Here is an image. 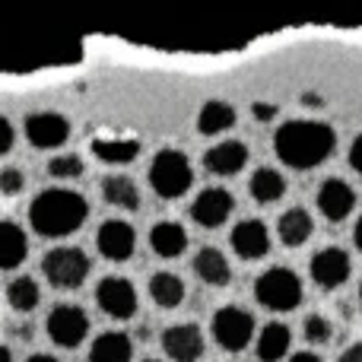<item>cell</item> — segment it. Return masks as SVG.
<instances>
[{"label": "cell", "mask_w": 362, "mask_h": 362, "mask_svg": "<svg viewBox=\"0 0 362 362\" xmlns=\"http://www.w3.org/2000/svg\"><path fill=\"white\" fill-rule=\"evenodd\" d=\"M356 206V191L346 185L344 178H327L318 187V210L325 213V219L331 223H344Z\"/></svg>", "instance_id": "15"}, {"label": "cell", "mask_w": 362, "mask_h": 362, "mask_svg": "<svg viewBox=\"0 0 362 362\" xmlns=\"http://www.w3.org/2000/svg\"><path fill=\"white\" fill-rule=\"evenodd\" d=\"M353 238H356V248L362 251V216L356 219V229H353Z\"/></svg>", "instance_id": "37"}, {"label": "cell", "mask_w": 362, "mask_h": 362, "mask_svg": "<svg viewBox=\"0 0 362 362\" xmlns=\"http://www.w3.org/2000/svg\"><path fill=\"white\" fill-rule=\"evenodd\" d=\"M312 280L318 283L321 289H337L350 280V255L344 248H321L318 255L312 257Z\"/></svg>", "instance_id": "12"}, {"label": "cell", "mask_w": 362, "mask_h": 362, "mask_svg": "<svg viewBox=\"0 0 362 362\" xmlns=\"http://www.w3.org/2000/svg\"><path fill=\"white\" fill-rule=\"evenodd\" d=\"M248 191L257 204H276V200L283 197V191H286V178H283L276 169L264 165V169H257L255 175H251Z\"/></svg>", "instance_id": "25"}, {"label": "cell", "mask_w": 362, "mask_h": 362, "mask_svg": "<svg viewBox=\"0 0 362 362\" xmlns=\"http://www.w3.org/2000/svg\"><path fill=\"white\" fill-rule=\"evenodd\" d=\"M359 305H362V286H359Z\"/></svg>", "instance_id": "40"}, {"label": "cell", "mask_w": 362, "mask_h": 362, "mask_svg": "<svg viewBox=\"0 0 362 362\" xmlns=\"http://www.w3.org/2000/svg\"><path fill=\"white\" fill-rule=\"evenodd\" d=\"M95 245H99V255L108 261H127L137 248V232L124 219H105L95 232Z\"/></svg>", "instance_id": "10"}, {"label": "cell", "mask_w": 362, "mask_h": 362, "mask_svg": "<svg viewBox=\"0 0 362 362\" xmlns=\"http://www.w3.org/2000/svg\"><path fill=\"white\" fill-rule=\"evenodd\" d=\"M93 156L108 165H127L140 156V140L134 137H99L93 140Z\"/></svg>", "instance_id": "18"}, {"label": "cell", "mask_w": 362, "mask_h": 362, "mask_svg": "<svg viewBox=\"0 0 362 362\" xmlns=\"http://www.w3.org/2000/svg\"><path fill=\"white\" fill-rule=\"evenodd\" d=\"M95 302H99L102 312L118 321L134 318L137 305H140L137 289H134V283L124 280V276H105V280H99V286H95Z\"/></svg>", "instance_id": "8"}, {"label": "cell", "mask_w": 362, "mask_h": 362, "mask_svg": "<svg viewBox=\"0 0 362 362\" xmlns=\"http://www.w3.org/2000/svg\"><path fill=\"white\" fill-rule=\"evenodd\" d=\"M334 327L325 315H308L305 318V340L308 344H331Z\"/></svg>", "instance_id": "30"}, {"label": "cell", "mask_w": 362, "mask_h": 362, "mask_svg": "<svg viewBox=\"0 0 362 362\" xmlns=\"http://www.w3.org/2000/svg\"><path fill=\"white\" fill-rule=\"evenodd\" d=\"M194 274L204 283H210V286H226L232 280V267L219 248H200L194 255Z\"/></svg>", "instance_id": "23"}, {"label": "cell", "mask_w": 362, "mask_h": 362, "mask_svg": "<svg viewBox=\"0 0 362 362\" xmlns=\"http://www.w3.org/2000/svg\"><path fill=\"white\" fill-rule=\"evenodd\" d=\"M293 344V331L280 321L274 325H264V331L257 334V359L261 362H283Z\"/></svg>", "instance_id": "20"}, {"label": "cell", "mask_w": 362, "mask_h": 362, "mask_svg": "<svg viewBox=\"0 0 362 362\" xmlns=\"http://www.w3.org/2000/svg\"><path fill=\"white\" fill-rule=\"evenodd\" d=\"M163 350L172 362H197L204 356V334L197 325H172L163 331Z\"/></svg>", "instance_id": "13"}, {"label": "cell", "mask_w": 362, "mask_h": 362, "mask_svg": "<svg viewBox=\"0 0 362 362\" xmlns=\"http://www.w3.org/2000/svg\"><path fill=\"white\" fill-rule=\"evenodd\" d=\"M6 302H10L16 312H32V308L42 302V289H38V283L32 280V276H16V280H10V286H6Z\"/></svg>", "instance_id": "28"}, {"label": "cell", "mask_w": 362, "mask_h": 362, "mask_svg": "<svg viewBox=\"0 0 362 362\" xmlns=\"http://www.w3.org/2000/svg\"><path fill=\"white\" fill-rule=\"evenodd\" d=\"M150 296L159 308H178L185 302V283H181V276L169 274V270H159L150 280Z\"/></svg>", "instance_id": "26"}, {"label": "cell", "mask_w": 362, "mask_h": 362, "mask_svg": "<svg viewBox=\"0 0 362 362\" xmlns=\"http://www.w3.org/2000/svg\"><path fill=\"white\" fill-rule=\"evenodd\" d=\"M102 194H105V200L112 206H118V210H137L140 206V191L127 175H108L102 181Z\"/></svg>", "instance_id": "27"}, {"label": "cell", "mask_w": 362, "mask_h": 362, "mask_svg": "<svg viewBox=\"0 0 362 362\" xmlns=\"http://www.w3.org/2000/svg\"><path fill=\"white\" fill-rule=\"evenodd\" d=\"M25 137L35 150H57L70 137V121L57 112H35L25 118Z\"/></svg>", "instance_id": "9"}, {"label": "cell", "mask_w": 362, "mask_h": 362, "mask_svg": "<svg viewBox=\"0 0 362 362\" xmlns=\"http://www.w3.org/2000/svg\"><path fill=\"white\" fill-rule=\"evenodd\" d=\"M245 163H248V146L242 140H223L204 153V165L213 175H235L245 169Z\"/></svg>", "instance_id": "16"}, {"label": "cell", "mask_w": 362, "mask_h": 362, "mask_svg": "<svg viewBox=\"0 0 362 362\" xmlns=\"http://www.w3.org/2000/svg\"><path fill=\"white\" fill-rule=\"evenodd\" d=\"M235 124V108L229 105V102H206L204 108H200L197 115V131L206 134V137H216V134H226L229 127Z\"/></svg>", "instance_id": "24"}, {"label": "cell", "mask_w": 362, "mask_h": 362, "mask_svg": "<svg viewBox=\"0 0 362 362\" xmlns=\"http://www.w3.org/2000/svg\"><path fill=\"white\" fill-rule=\"evenodd\" d=\"M29 255V238L10 219H0V270H13Z\"/></svg>", "instance_id": "17"}, {"label": "cell", "mask_w": 362, "mask_h": 362, "mask_svg": "<svg viewBox=\"0 0 362 362\" xmlns=\"http://www.w3.org/2000/svg\"><path fill=\"white\" fill-rule=\"evenodd\" d=\"M131 356H134V344L121 331L99 334L93 340V350H89V362H131Z\"/></svg>", "instance_id": "19"}, {"label": "cell", "mask_w": 362, "mask_h": 362, "mask_svg": "<svg viewBox=\"0 0 362 362\" xmlns=\"http://www.w3.org/2000/svg\"><path fill=\"white\" fill-rule=\"evenodd\" d=\"M89 257L83 248H74V245H61V248H51L48 255L42 257V274L48 276L51 286L57 289H76L83 286V280L89 276Z\"/></svg>", "instance_id": "5"}, {"label": "cell", "mask_w": 362, "mask_h": 362, "mask_svg": "<svg viewBox=\"0 0 362 362\" xmlns=\"http://www.w3.org/2000/svg\"><path fill=\"white\" fill-rule=\"evenodd\" d=\"M337 362H362V344H353L350 350H344Z\"/></svg>", "instance_id": "35"}, {"label": "cell", "mask_w": 362, "mask_h": 362, "mask_svg": "<svg viewBox=\"0 0 362 362\" xmlns=\"http://www.w3.org/2000/svg\"><path fill=\"white\" fill-rule=\"evenodd\" d=\"M312 213L302 210V206H293V210H286L280 216V223H276V232H280V242L286 245V248H299V245H305L308 238H312Z\"/></svg>", "instance_id": "21"}, {"label": "cell", "mask_w": 362, "mask_h": 362, "mask_svg": "<svg viewBox=\"0 0 362 362\" xmlns=\"http://www.w3.org/2000/svg\"><path fill=\"white\" fill-rule=\"evenodd\" d=\"M25 362H57L54 356H48V353H35V356H29Z\"/></svg>", "instance_id": "38"}, {"label": "cell", "mask_w": 362, "mask_h": 362, "mask_svg": "<svg viewBox=\"0 0 362 362\" xmlns=\"http://www.w3.org/2000/svg\"><path fill=\"white\" fill-rule=\"evenodd\" d=\"M89 216V204L83 194L70 187H48L42 191L29 206V223L38 235L45 238H64L76 232Z\"/></svg>", "instance_id": "2"}, {"label": "cell", "mask_w": 362, "mask_h": 362, "mask_svg": "<svg viewBox=\"0 0 362 362\" xmlns=\"http://www.w3.org/2000/svg\"><path fill=\"white\" fill-rule=\"evenodd\" d=\"M23 187H25L23 169H16V165H6V169H0V194H6V197H16Z\"/></svg>", "instance_id": "31"}, {"label": "cell", "mask_w": 362, "mask_h": 362, "mask_svg": "<svg viewBox=\"0 0 362 362\" xmlns=\"http://www.w3.org/2000/svg\"><path fill=\"white\" fill-rule=\"evenodd\" d=\"M146 362H159V359H146Z\"/></svg>", "instance_id": "41"}, {"label": "cell", "mask_w": 362, "mask_h": 362, "mask_svg": "<svg viewBox=\"0 0 362 362\" xmlns=\"http://www.w3.org/2000/svg\"><path fill=\"white\" fill-rule=\"evenodd\" d=\"M350 165L362 175V134L353 140V146H350Z\"/></svg>", "instance_id": "33"}, {"label": "cell", "mask_w": 362, "mask_h": 362, "mask_svg": "<svg viewBox=\"0 0 362 362\" xmlns=\"http://www.w3.org/2000/svg\"><path fill=\"white\" fill-rule=\"evenodd\" d=\"M0 362H13V353H10V346H4V344H0Z\"/></svg>", "instance_id": "39"}, {"label": "cell", "mask_w": 362, "mask_h": 362, "mask_svg": "<svg viewBox=\"0 0 362 362\" xmlns=\"http://www.w3.org/2000/svg\"><path fill=\"white\" fill-rule=\"evenodd\" d=\"M337 146L334 127L325 121H308L296 118L280 124V131L274 134V153L283 165L296 172H308L315 165H321Z\"/></svg>", "instance_id": "1"}, {"label": "cell", "mask_w": 362, "mask_h": 362, "mask_svg": "<svg viewBox=\"0 0 362 362\" xmlns=\"http://www.w3.org/2000/svg\"><path fill=\"white\" fill-rule=\"evenodd\" d=\"M251 112H255L257 121H270L276 115V105H270V102H267V105H264V102H255V105H251Z\"/></svg>", "instance_id": "34"}, {"label": "cell", "mask_w": 362, "mask_h": 362, "mask_svg": "<svg viewBox=\"0 0 362 362\" xmlns=\"http://www.w3.org/2000/svg\"><path fill=\"white\" fill-rule=\"evenodd\" d=\"M232 206H235V200H232V194L226 187H206V191H200L194 197L191 219L197 226H204V229H216V226H223L229 219Z\"/></svg>", "instance_id": "11"}, {"label": "cell", "mask_w": 362, "mask_h": 362, "mask_svg": "<svg viewBox=\"0 0 362 362\" xmlns=\"http://www.w3.org/2000/svg\"><path fill=\"white\" fill-rule=\"evenodd\" d=\"M232 251L245 261H257L270 251V229L261 223V219H242V223L232 229L229 235Z\"/></svg>", "instance_id": "14"}, {"label": "cell", "mask_w": 362, "mask_h": 362, "mask_svg": "<svg viewBox=\"0 0 362 362\" xmlns=\"http://www.w3.org/2000/svg\"><path fill=\"white\" fill-rule=\"evenodd\" d=\"M48 172L51 178H80L83 175V159L67 153V156H54L48 163Z\"/></svg>", "instance_id": "29"}, {"label": "cell", "mask_w": 362, "mask_h": 362, "mask_svg": "<svg viewBox=\"0 0 362 362\" xmlns=\"http://www.w3.org/2000/svg\"><path fill=\"white\" fill-rule=\"evenodd\" d=\"M213 340L229 353H242L255 340V318L238 305H223L213 315Z\"/></svg>", "instance_id": "6"}, {"label": "cell", "mask_w": 362, "mask_h": 362, "mask_svg": "<svg viewBox=\"0 0 362 362\" xmlns=\"http://www.w3.org/2000/svg\"><path fill=\"white\" fill-rule=\"evenodd\" d=\"M194 181L191 163L181 150H159L150 163V185L153 191L159 194L163 200H175L181 194H187Z\"/></svg>", "instance_id": "4"}, {"label": "cell", "mask_w": 362, "mask_h": 362, "mask_svg": "<svg viewBox=\"0 0 362 362\" xmlns=\"http://www.w3.org/2000/svg\"><path fill=\"white\" fill-rule=\"evenodd\" d=\"M48 337L64 350H76L89 334V318L80 305H57L48 315Z\"/></svg>", "instance_id": "7"}, {"label": "cell", "mask_w": 362, "mask_h": 362, "mask_svg": "<svg viewBox=\"0 0 362 362\" xmlns=\"http://www.w3.org/2000/svg\"><path fill=\"white\" fill-rule=\"evenodd\" d=\"M255 296L270 312H293L302 302V280L289 267H270L255 280Z\"/></svg>", "instance_id": "3"}, {"label": "cell", "mask_w": 362, "mask_h": 362, "mask_svg": "<svg viewBox=\"0 0 362 362\" xmlns=\"http://www.w3.org/2000/svg\"><path fill=\"white\" fill-rule=\"evenodd\" d=\"M13 137H16V134H13V124L4 118V115H0V156H4V153H10Z\"/></svg>", "instance_id": "32"}, {"label": "cell", "mask_w": 362, "mask_h": 362, "mask_svg": "<svg viewBox=\"0 0 362 362\" xmlns=\"http://www.w3.org/2000/svg\"><path fill=\"white\" fill-rule=\"evenodd\" d=\"M286 362H325V359L315 356V353H296V356H289Z\"/></svg>", "instance_id": "36"}, {"label": "cell", "mask_w": 362, "mask_h": 362, "mask_svg": "<svg viewBox=\"0 0 362 362\" xmlns=\"http://www.w3.org/2000/svg\"><path fill=\"white\" fill-rule=\"evenodd\" d=\"M150 248L156 251L159 257H178L181 251L187 248V232L181 223H172V219H163L150 229Z\"/></svg>", "instance_id": "22"}]
</instances>
